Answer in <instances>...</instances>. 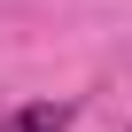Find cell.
<instances>
[{"label": "cell", "instance_id": "6da1fadb", "mask_svg": "<svg viewBox=\"0 0 132 132\" xmlns=\"http://www.w3.org/2000/svg\"><path fill=\"white\" fill-rule=\"evenodd\" d=\"M0 132H70V109L62 101H31V109H16Z\"/></svg>", "mask_w": 132, "mask_h": 132}]
</instances>
